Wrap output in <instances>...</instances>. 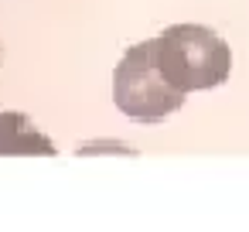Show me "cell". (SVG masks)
<instances>
[{
  "label": "cell",
  "mask_w": 249,
  "mask_h": 232,
  "mask_svg": "<svg viewBox=\"0 0 249 232\" xmlns=\"http://www.w3.org/2000/svg\"><path fill=\"white\" fill-rule=\"evenodd\" d=\"M157 65L178 92L215 89L232 72L229 45L205 24H171L154 38Z\"/></svg>",
  "instance_id": "obj_1"
},
{
  "label": "cell",
  "mask_w": 249,
  "mask_h": 232,
  "mask_svg": "<svg viewBox=\"0 0 249 232\" xmlns=\"http://www.w3.org/2000/svg\"><path fill=\"white\" fill-rule=\"evenodd\" d=\"M113 99H116V109L137 123H157L181 109L184 92H178L164 79L157 65L154 38L126 48V55L113 72Z\"/></svg>",
  "instance_id": "obj_2"
},
{
  "label": "cell",
  "mask_w": 249,
  "mask_h": 232,
  "mask_svg": "<svg viewBox=\"0 0 249 232\" xmlns=\"http://www.w3.org/2000/svg\"><path fill=\"white\" fill-rule=\"evenodd\" d=\"M4 154H55V147L21 116V113H4Z\"/></svg>",
  "instance_id": "obj_3"
}]
</instances>
